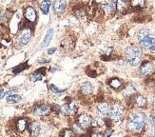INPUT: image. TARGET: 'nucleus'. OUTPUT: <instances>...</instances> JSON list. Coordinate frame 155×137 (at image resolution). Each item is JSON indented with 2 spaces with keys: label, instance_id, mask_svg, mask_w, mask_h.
<instances>
[{
  "label": "nucleus",
  "instance_id": "9",
  "mask_svg": "<svg viewBox=\"0 0 155 137\" xmlns=\"http://www.w3.org/2000/svg\"><path fill=\"white\" fill-rule=\"evenodd\" d=\"M24 16L29 22H31V23L35 22L37 18V13H36L35 9L31 6H28L24 11Z\"/></svg>",
  "mask_w": 155,
  "mask_h": 137
},
{
  "label": "nucleus",
  "instance_id": "33",
  "mask_svg": "<svg viewBox=\"0 0 155 137\" xmlns=\"http://www.w3.org/2000/svg\"><path fill=\"white\" fill-rule=\"evenodd\" d=\"M4 27L1 25V24H0V35H1V34H3L4 33Z\"/></svg>",
  "mask_w": 155,
  "mask_h": 137
},
{
  "label": "nucleus",
  "instance_id": "19",
  "mask_svg": "<svg viewBox=\"0 0 155 137\" xmlns=\"http://www.w3.org/2000/svg\"><path fill=\"white\" fill-rule=\"evenodd\" d=\"M109 84L111 88H113L114 90H118V89H120L121 87H122L123 85V82L121 81L119 78H116V77H114V78H111L109 82Z\"/></svg>",
  "mask_w": 155,
  "mask_h": 137
},
{
  "label": "nucleus",
  "instance_id": "1",
  "mask_svg": "<svg viewBox=\"0 0 155 137\" xmlns=\"http://www.w3.org/2000/svg\"><path fill=\"white\" fill-rule=\"evenodd\" d=\"M147 123V115L142 112H131L126 122L127 131L130 132H139L145 128Z\"/></svg>",
  "mask_w": 155,
  "mask_h": 137
},
{
  "label": "nucleus",
  "instance_id": "20",
  "mask_svg": "<svg viewBox=\"0 0 155 137\" xmlns=\"http://www.w3.org/2000/svg\"><path fill=\"white\" fill-rule=\"evenodd\" d=\"M51 5V1H48V0H46V1H42L39 3V8L41 10V12L44 13V15H47V13L49 12V9H50V6Z\"/></svg>",
  "mask_w": 155,
  "mask_h": 137
},
{
  "label": "nucleus",
  "instance_id": "22",
  "mask_svg": "<svg viewBox=\"0 0 155 137\" xmlns=\"http://www.w3.org/2000/svg\"><path fill=\"white\" fill-rule=\"evenodd\" d=\"M59 137H75V133L71 129H63L59 133Z\"/></svg>",
  "mask_w": 155,
  "mask_h": 137
},
{
  "label": "nucleus",
  "instance_id": "32",
  "mask_svg": "<svg viewBox=\"0 0 155 137\" xmlns=\"http://www.w3.org/2000/svg\"><path fill=\"white\" fill-rule=\"evenodd\" d=\"M56 48H52V49H50L49 51H48V53L50 54V55H51V54H53V53H54L55 52H56Z\"/></svg>",
  "mask_w": 155,
  "mask_h": 137
},
{
  "label": "nucleus",
  "instance_id": "23",
  "mask_svg": "<svg viewBox=\"0 0 155 137\" xmlns=\"http://www.w3.org/2000/svg\"><path fill=\"white\" fill-rule=\"evenodd\" d=\"M52 33H53V30L52 29H49L48 32H47V34H46L44 40H43L42 47H46V46L49 45V43L51 42V37H52Z\"/></svg>",
  "mask_w": 155,
  "mask_h": 137
},
{
  "label": "nucleus",
  "instance_id": "24",
  "mask_svg": "<svg viewBox=\"0 0 155 137\" xmlns=\"http://www.w3.org/2000/svg\"><path fill=\"white\" fill-rule=\"evenodd\" d=\"M11 17V13L9 11L1 10L0 11V22H7Z\"/></svg>",
  "mask_w": 155,
  "mask_h": 137
},
{
  "label": "nucleus",
  "instance_id": "13",
  "mask_svg": "<svg viewBox=\"0 0 155 137\" xmlns=\"http://www.w3.org/2000/svg\"><path fill=\"white\" fill-rule=\"evenodd\" d=\"M46 70H47V68H38L37 71H35V72L31 73L30 74L31 80L35 81V82L42 80L43 76H45V74H46Z\"/></svg>",
  "mask_w": 155,
  "mask_h": 137
},
{
  "label": "nucleus",
  "instance_id": "27",
  "mask_svg": "<svg viewBox=\"0 0 155 137\" xmlns=\"http://www.w3.org/2000/svg\"><path fill=\"white\" fill-rule=\"evenodd\" d=\"M135 88H134L132 85H129L125 90V94L127 95V96H130V95L133 94L134 92H135Z\"/></svg>",
  "mask_w": 155,
  "mask_h": 137
},
{
  "label": "nucleus",
  "instance_id": "29",
  "mask_svg": "<svg viewBox=\"0 0 155 137\" xmlns=\"http://www.w3.org/2000/svg\"><path fill=\"white\" fill-rule=\"evenodd\" d=\"M50 88H51V90L52 91V92L57 93V94H60V93L66 92V90H61V89H58L55 85H52V84L50 86Z\"/></svg>",
  "mask_w": 155,
  "mask_h": 137
},
{
  "label": "nucleus",
  "instance_id": "11",
  "mask_svg": "<svg viewBox=\"0 0 155 137\" xmlns=\"http://www.w3.org/2000/svg\"><path fill=\"white\" fill-rule=\"evenodd\" d=\"M61 48L65 51H71L74 48V39L71 36L65 37L61 41Z\"/></svg>",
  "mask_w": 155,
  "mask_h": 137
},
{
  "label": "nucleus",
  "instance_id": "12",
  "mask_svg": "<svg viewBox=\"0 0 155 137\" xmlns=\"http://www.w3.org/2000/svg\"><path fill=\"white\" fill-rule=\"evenodd\" d=\"M28 119L25 117H20L15 121V129L19 132H23L28 128Z\"/></svg>",
  "mask_w": 155,
  "mask_h": 137
},
{
  "label": "nucleus",
  "instance_id": "31",
  "mask_svg": "<svg viewBox=\"0 0 155 137\" xmlns=\"http://www.w3.org/2000/svg\"><path fill=\"white\" fill-rule=\"evenodd\" d=\"M49 62H50V61L48 59H41V60L38 61V63H40V64H47V63H49Z\"/></svg>",
  "mask_w": 155,
  "mask_h": 137
},
{
  "label": "nucleus",
  "instance_id": "25",
  "mask_svg": "<svg viewBox=\"0 0 155 137\" xmlns=\"http://www.w3.org/2000/svg\"><path fill=\"white\" fill-rule=\"evenodd\" d=\"M129 6H130V3L129 2H126V1H118V2H116V8L119 11H124Z\"/></svg>",
  "mask_w": 155,
  "mask_h": 137
},
{
  "label": "nucleus",
  "instance_id": "2",
  "mask_svg": "<svg viewBox=\"0 0 155 137\" xmlns=\"http://www.w3.org/2000/svg\"><path fill=\"white\" fill-rule=\"evenodd\" d=\"M142 49L137 46H127L125 49V55L131 66H137L141 62L142 57Z\"/></svg>",
  "mask_w": 155,
  "mask_h": 137
},
{
  "label": "nucleus",
  "instance_id": "15",
  "mask_svg": "<svg viewBox=\"0 0 155 137\" xmlns=\"http://www.w3.org/2000/svg\"><path fill=\"white\" fill-rule=\"evenodd\" d=\"M133 103H134V106L137 107V108H144L147 106V98L144 97L143 95L141 94H137L135 97H134V100H133Z\"/></svg>",
  "mask_w": 155,
  "mask_h": 137
},
{
  "label": "nucleus",
  "instance_id": "14",
  "mask_svg": "<svg viewBox=\"0 0 155 137\" xmlns=\"http://www.w3.org/2000/svg\"><path fill=\"white\" fill-rule=\"evenodd\" d=\"M153 70V65L150 61H144L140 67V73L142 75H147Z\"/></svg>",
  "mask_w": 155,
  "mask_h": 137
},
{
  "label": "nucleus",
  "instance_id": "5",
  "mask_svg": "<svg viewBox=\"0 0 155 137\" xmlns=\"http://www.w3.org/2000/svg\"><path fill=\"white\" fill-rule=\"evenodd\" d=\"M31 35H32V30L31 28H25L24 30H22L21 33H20V35L18 36L17 43L20 46L26 45L31 40Z\"/></svg>",
  "mask_w": 155,
  "mask_h": 137
},
{
  "label": "nucleus",
  "instance_id": "3",
  "mask_svg": "<svg viewBox=\"0 0 155 137\" xmlns=\"http://www.w3.org/2000/svg\"><path fill=\"white\" fill-rule=\"evenodd\" d=\"M124 112V108L119 102H112L109 105L107 116L112 120H118L122 117Z\"/></svg>",
  "mask_w": 155,
  "mask_h": 137
},
{
  "label": "nucleus",
  "instance_id": "28",
  "mask_svg": "<svg viewBox=\"0 0 155 137\" xmlns=\"http://www.w3.org/2000/svg\"><path fill=\"white\" fill-rule=\"evenodd\" d=\"M27 68V63H23V64H21V65H19V66H17V67H15V68H13V72L15 73H19V72H21L22 71H24L25 68Z\"/></svg>",
  "mask_w": 155,
  "mask_h": 137
},
{
  "label": "nucleus",
  "instance_id": "8",
  "mask_svg": "<svg viewBox=\"0 0 155 137\" xmlns=\"http://www.w3.org/2000/svg\"><path fill=\"white\" fill-rule=\"evenodd\" d=\"M28 132L31 137H36L40 134L41 132V126H40V123L37 121H32L28 125Z\"/></svg>",
  "mask_w": 155,
  "mask_h": 137
},
{
  "label": "nucleus",
  "instance_id": "16",
  "mask_svg": "<svg viewBox=\"0 0 155 137\" xmlns=\"http://www.w3.org/2000/svg\"><path fill=\"white\" fill-rule=\"evenodd\" d=\"M116 8V2L114 1H107L102 3V10L107 12V13H110L112 12Z\"/></svg>",
  "mask_w": 155,
  "mask_h": 137
},
{
  "label": "nucleus",
  "instance_id": "7",
  "mask_svg": "<svg viewBox=\"0 0 155 137\" xmlns=\"http://www.w3.org/2000/svg\"><path fill=\"white\" fill-rule=\"evenodd\" d=\"M139 44L141 47L145 48L147 50H150V51H155V37L150 35L146 36L142 40L139 41Z\"/></svg>",
  "mask_w": 155,
  "mask_h": 137
},
{
  "label": "nucleus",
  "instance_id": "4",
  "mask_svg": "<svg viewBox=\"0 0 155 137\" xmlns=\"http://www.w3.org/2000/svg\"><path fill=\"white\" fill-rule=\"evenodd\" d=\"M51 112V107L46 104H37L32 108V114L35 116L48 115Z\"/></svg>",
  "mask_w": 155,
  "mask_h": 137
},
{
  "label": "nucleus",
  "instance_id": "17",
  "mask_svg": "<svg viewBox=\"0 0 155 137\" xmlns=\"http://www.w3.org/2000/svg\"><path fill=\"white\" fill-rule=\"evenodd\" d=\"M80 91L85 95H90L93 92V87L90 82H85L80 87Z\"/></svg>",
  "mask_w": 155,
  "mask_h": 137
},
{
  "label": "nucleus",
  "instance_id": "30",
  "mask_svg": "<svg viewBox=\"0 0 155 137\" xmlns=\"http://www.w3.org/2000/svg\"><path fill=\"white\" fill-rule=\"evenodd\" d=\"M113 133V129H107L103 133V137H110L111 134Z\"/></svg>",
  "mask_w": 155,
  "mask_h": 137
},
{
  "label": "nucleus",
  "instance_id": "10",
  "mask_svg": "<svg viewBox=\"0 0 155 137\" xmlns=\"http://www.w3.org/2000/svg\"><path fill=\"white\" fill-rule=\"evenodd\" d=\"M107 111H109V104H107V103H100L96 108L97 117L100 119H104L107 115Z\"/></svg>",
  "mask_w": 155,
  "mask_h": 137
},
{
  "label": "nucleus",
  "instance_id": "34",
  "mask_svg": "<svg viewBox=\"0 0 155 137\" xmlns=\"http://www.w3.org/2000/svg\"><path fill=\"white\" fill-rule=\"evenodd\" d=\"M152 106H153V107L155 108V96H154V97L152 98Z\"/></svg>",
  "mask_w": 155,
  "mask_h": 137
},
{
  "label": "nucleus",
  "instance_id": "18",
  "mask_svg": "<svg viewBox=\"0 0 155 137\" xmlns=\"http://www.w3.org/2000/svg\"><path fill=\"white\" fill-rule=\"evenodd\" d=\"M67 3L65 1H55L53 3V10L55 13H61L65 11Z\"/></svg>",
  "mask_w": 155,
  "mask_h": 137
},
{
  "label": "nucleus",
  "instance_id": "6",
  "mask_svg": "<svg viewBox=\"0 0 155 137\" xmlns=\"http://www.w3.org/2000/svg\"><path fill=\"white\" fill-rule=\"evenodd\" d=\"M76 123L82 128L83 129H87L91 126V123H92V119L90 115L87 114H80L77 116L76 118Z\"/></svg>",
  "mask_w": 155,
  "mask_h": 137
},
{
  "label": "nucleus",
  "instance_id": "21",
  "mask_svg": "<svg viewBox=\"0 0 155 137\" xmlns=\"http://www.w3.org/2000/svg\"><path fill=\"white\" fill-rule=\"evenodd\" d=\"M21 100V96H19L17 94H12L7 97V103H9V104H16V103H19Z\"/></svg>",
  "mask_w": 155,
  "mask_h": 137
},
{
  "label": "nucleus",
  "instance_id": "26",
  "mask_svg": "<svg viewBox=\"0 0 155 137\" xmlns=\"http://www.w3.org/2000/svg\"><path fill=\"white\" fill-rule=\"evenodd\" d=\"M72 132H74V133H77V134H83V132H84V131H83V129L81 128L77 123L75 122V123H73L72 124Z\"/></svg>",
  "mask_w": 155,
  "mask_h": 137
}]
</instances>
